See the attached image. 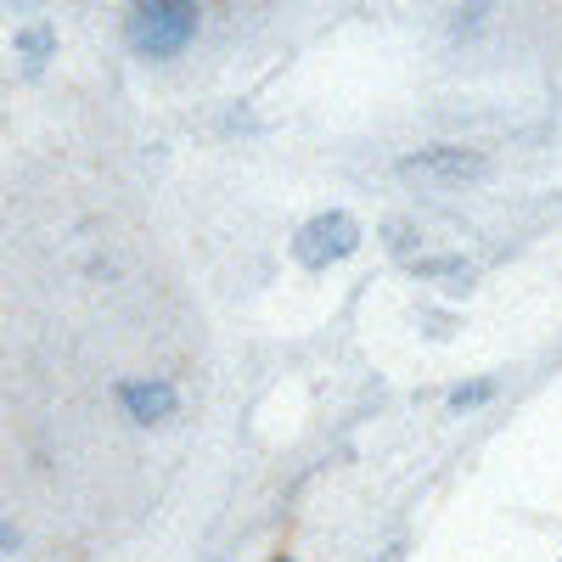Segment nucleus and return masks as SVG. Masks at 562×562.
<instances>
[{
	"instance_id": "6e6552de",
	"label": "nucleus",
	"mask_w": 562,
	"mask_h": 562,
	"mask_svg": "<svg viewBox=\"0 0 562 562\" xmlns=\"http://www.w3.org/2000/svg\"><path fill=\"white\" fill-rule=\"evenodd\" d=\"M495 394H501V378H467V383L450 389V411H456V416H461V411H484Z\"/></svg>"
},
{
	"instance_id": "0eeeda50",
	"label": "nucleus",
	"mask_w": 562,
	"mask_h": 562,
	"mask_svg": "<svg viewBox=\"0 0 562 562\" xmlns=\"http://www.w3.org/2000/svg\"><path fill=\"white\" fill-rule=\"evenodd\" d=\"M378 243H383L394 259H405V265H416V259H422V231H416V220H383Z\"/></svg>"
},
{
	"instance_id": "1a4fd4ad",
	"label": "nucleus",
	"mask_w": 562,
	"mask_h": 562,
	"mask_svg": "<svg viewBox=\"0 0 562 562\" xmlns=\"http://www.w3.org/2000/svg\"><path fill=\"white\" fill-rule=\"evenodd\" d=\"M422 321H428V338H450L456 333V321L445 310H422Z\"/></svg>"
},
{
	"instance_id": "f03ea898",
	"label": "nucleus",
	"mask_w": 562,
	"mask_h": 562,
	"mask_svg": "<svg viewBox=\"0 0 562 562\" xmlns=\"http://www.w3.org/2000/svg\"><path fill=\"white\" fill-rule=\"evenodd\" d=\"M400 180H416V186H479L490 175V153L484 147H467V140H428V147H416L394 164Z\"/></svg>"
},
{
	"instance_id": "9d476101",
	"label": "nucleus",
	"mask_w": 562,
	"mask_h": 562,
	"mask_svg": "<svg viewBox=\"0 0 562 562\" xmlns=\"http://www.w3.org/2000/svg\"><path fill=\"white\" fill-rule=\"evenodd\" d=\"M0 546H7V551H18V546H23V535H18V524H7V529H0Z\"/></svg>"
},
{
	"instance_id": "39448f33",
	"label": "nucleus",
	"mask_w": 562,
	"mask_h": 562,
	"mask_svg": "<svg viewBox=\"0 0 562 562\" xmlns=\"http://www.w3.org/2000/svg\"><path fill=\"white\" fill-rule=\"evenodd\" d=\"M411 276H416V281H434V288H445V293H456V299H467V293L479 288V265L461 259V254H422V259L411 265Z\"/></svg>"
},
{
	"instance_id": "f8f14e48",
	"label": "nucleus",
	"mask_w": 562,
	"mask_h": 562,
	"mask_svg": "<svg viewBox=\"0 0 562 562\" xmlns=\"http://www.w3.org/2000/svg\"><path fill=\"white\" fill-rule=\"evenodd\" d=\"M276 562H293V557H276Z\"/></svg>"
},
{
	"instance_id": "423d86ee",
	"label": "nucleus",
	"mask_w": 562,
	"mask_h": 562,
	"mask_svg": "<svg viewBox=\"0 0 562 562\" xmlns=\"http://www.w3.org/2000/svg\"><path fill=\"white\" fill-rule=\"evenodd\" d=\"M52 52H57V29H52V23H23V29H18V63H23L29 79L52 63Z\"/></svg>"
},
{
	"instance_id": "9b49d317",
	"label": "nucleus",
	"mask_w": 562,
	"mask_h": 562,
	"mask_svg": "<svg viewBox=\"0 0 562 562\" xmlns=\"http://www.w3.org/2000/svg\"><path fill=\"white\" fill-rule=\"evenodd\" d=\"M400 551H405V546H400V540H394V546H389V551H383V557H378V562H400Z\"/></svg>"
},
{
	"instance_id": "7ed1b4c3",
	"label": "nucleus",
	"mask_w": 562,
	"mask_h": 562,
	"mask_svg": "<svg viewBox=\"0 0 562 562\" xmlns=\"http://www.w3.org/2000/svg\"><path fill=\"white\" fill-rule=\"evenodd\" d=\"M360 243H366V231H360V220H355L349 209H321V214H310V220L293 231V259H299L304 270H333V265H344Z\"/></svg>"
},
{
	"instance_id": "f257e3e1",
	"label": "nucleus",
	"mask_w": 562,
	"mask_h": 562,
	"mask_svg": "<svg viewBox=\"0 0 562 562\" xmlns=\"http://www.w3.org/2000/svg\"><path fill=\"white\" fill-rule=\"evenodd\" d=\"M203 12L186 7V0H147V7H130L124 34H130V52L147 57V63H169L175 52L198 40Z\"/></svg>"
},
{
	"instance_id": "20e7f679",
	"label": "nucleus",
	"mask_w": 562,
	"mask_h": 562,
	"mask_svg": "<svg viewBox=\"0 0 562 562\" xmlns=\"http://www.w3.org/2000/svg\"><path fill=\"white\" fill-rule=\"evenodd\" d=\"M113 400L124 405V416L135 422V428H158V422H169L180 411V394L169 378H124L113 389Z\"/></svg>"
}]
</instances>
